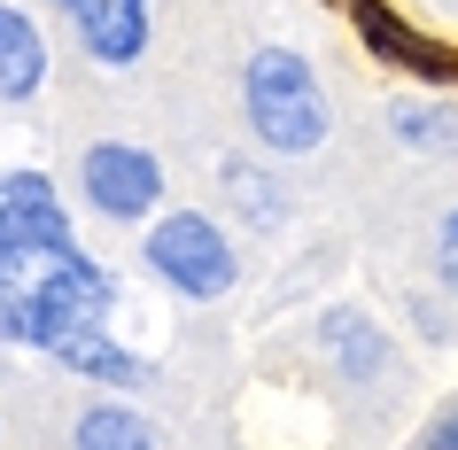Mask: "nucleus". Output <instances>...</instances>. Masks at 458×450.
<instances>
[{"instance_id":"f257e3e1","label":"nucleus","mask_w":458,"mask_h":450,"mask_svg":"<svg viewBox=\"0 0 458 450\" xmlns=\"http://www.w3.org/2000/svg\"><path fill=\"white\" fill-rule=\"evenodd\" d=\"M109 318V272H101L86 249L71 257H39L31 287H16L8 303H0V334L8 342H24V350H71L78 334H101Z\"/></svg>"},{"instance_id":"f03ea898","label":"nucleus","mask_w":458,"mask_h":450,"mask_svg":"<svg viewBox=\"0 0 458 450\" xmlns=\"http://www.w3.org/2000/svg\"><path fill=\"white\" fill-rule=\"evenodd\" d=\"M242 109L249 132L272 148V156H311L327 140V86L295 47H257L242 71Z\"/></svg>"},{"instance_id":"7ed1b4c3","label":"nucleus","mask_w":458,"mask_h":450,"mask_svg":"<svg viewBox=\"0 0 458 450\" xmlns=\"http://www.w3.org/2000/svg\"><path fill=\"white\" fill-rule=\"evenodd\" d=\"M148 272L164 287H179V295H194V303H217L225 287L242 280V257H233V241H225V225L202 210H164L156 225H148L140 241Z\"/></svg>"},{"instance_id":"20e7f679","label":"nucleus","mask_w":458,"mask_h":450,"mask_svg":"<svg viewBox=\"0 0 458 450\" xmlns=\"http://www.w3.org/2000/svg\"><path fill=\"white\" fill-rule=\"evenodd\" d=\"M0 249H16V257H71L78 249L71 210L47 171H0Z\"/></svg>"},{"instance_id":"39448f33","label":"nucleus","mask_w":458,"mask_h":450,"mask_svg":"<svg viewBox=\"0 0 458 450\" xmlns=\"http://www.w3.org/2000/svg\"><path fill=\"white\" fill-rule=\"evenodd\" d=\"M78 187H86V202L101 217H156V202H164V164L148 148H132V140H94L78 156Z\"/></svg>"},{"instance_id":"423d86ee","label":"nucleus","mask_w":458,"mask_h":450,"mask_svg":"<svg viewBox=\"0 0 458 450\" xmlns=\"http://www.w3.org/2000/svg\"><path fill=\"white\" fill-rule=\"evenodd\" d=\"M63 8L101 71H132L148 55V0H63Z\"/></svg>"},{"instance_id":"0eeeda50","label":"nucleus","mask_w":458,"mask_h":450,"mask_svg":"<svg viewBox=\"0 0 458 450\" xmlns=\"http://www.w3.org/2000/svg\"><path fill=\"white\" fill-rule=\"evenodd\" d=\"M47 86V39L16 0H0V101H31Z\"/></svg>"},{"instance_id":"6e6552de","label":"nucleus","mask_w":458,"mask_h":450,"mask_svg":"<svg viewBox=\"0 0 458 450\" xmlns=\"http://www.w3.org/2000/svg\"><path fill=\"white\" fill-rule=\"evenodd\" d=\"M63 365H78V373L101 380V388H140L148 380V357H132L124 342H109V334H78L71 350H63Z\"/></svg>"},{"instance_id":"1a4fd4ad","label":"nucleus","mask_w":458,"mask_h":450,"mask_svg":"<svg viewBox=\"0 0 458 450\" xmlns=\"http://www.w3.org/2000/svg\"><path fill=\"white\" fill-rule=\"evenodd\" d=\"M71 450H156V435H148L140 412H124V403H94V412H78Z\"/></svg>"},{"instance_id":"9d476101","label":"nucleus","mask_w":458,"mask_h":450,"mask_svg":"<svg viewBox=\"0 0 458 450\" xmlns=\"http://www.w3.org/2000/svg\"><path fill=\"white\" fill-rule=\"evenodd\" d=\"M358 24H365V39H373L381 55H396L404 71H428V78H443V55H435L428 39H411V31L396 24L388 8H373V0H358Z\"/></svg>"},{"instance_id":"9b49d317","label":"nucleus","mask_w":458,"mask_h":450,"mask_svg":"<svg viewBox=\"0 0 458 450\" xmlns=\"http://www.w3.org/2000/svg\"><path fill=\"white\" fill-rule=\"evenodd\" d=\"M318 342H327V350H358L365 357V373H381L388 365V342L381 334H373V318H365V310H327V318H318Z\"/></svg>"},{"instance_id":"f8f14e48","label":"nucleus","mask_w":458,"mask_h":450,"mask_svg":"<svg viewBox=\"0 0 458 450\" xmlns=\"http://www.w3.org/2000/svg\"><path fill=\"white\" fill-rule=\"evenodd\" d=\"M396 140L404 148H458V109H411V101H396Z\"/></svg>"},{"instance_id":"ddd939ff","label":"nucleus","mask_w":458,"mask_h":450,"mask_svg":"<svg viewBox=\"0 0 458 450\" xmlns=\"http://www.w3.org/2000/svg\"><path fill=\"white\" fill-rule=\"evenodd\" d=\"M435 272L458 295V210H443V225H435Z\"/></svg>"},{"instance_id":"4468645a","label":"nucleus","mask_w":458,"mask_h":450,"mask_svg":"<svg viewBox=\"0 0 458 450\" xmlns=\"http://www.w3.org/2000/svg\"><path fill=\"white\" fill-rule=\"evenodd\" d=\"M31 272H39V257H16V249H0V303H8L16 287H31Z\"/></svg>"},{"instance_id":"2eb2a0df","label":"nucleus","mask_w":458,"mask_h":450,"mask_svg":"<svg viewBox=\"0 0 458 450\" xmlns=\"http://www.w3.org/2000/svg\"><path fill=\"white\" fill-rule=\"evenodd\" d=\"M420 450H458V412H451V420H435V435Z\"/></svg>"}]
</instances>
